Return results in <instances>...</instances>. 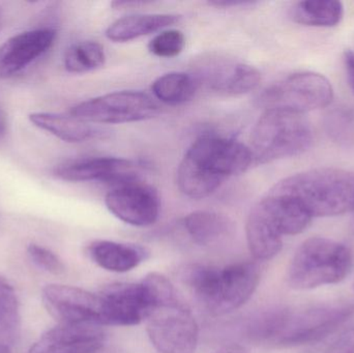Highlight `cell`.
<instances>
[{
    "instance_id": "1",
    "label": "cell",
    "mask_w": 354,
    "mask_h": 353,
    "mask_svg": "<svg viewBox=\"0 0 354 353\" xmlns=\"http://www.w3.org/2000/svg\"><path fill=\"white\" fill-rule=\"evenodd\" d=\"M353 314L354 304L349 302L272 307L254 313L239 329L245 339L258 345L297 347L328 337Z\"/></svg>"
},
{
    "instance_id": "2",
    "label": "cell",
    "mask_w": 354,
    "mask_h": 353,
    "mask_svg": "<svg viewBox=\"0 0 354 353\" xmlns=\"http://www.w3.org/2000/svg\"><path fill=\"white\" fill-rule=\"evenodd\" d=\"M253 162L251 149L239 141L204 135L193 142L181 160L177 184L189 198H206L225 180L245 172Z\"/></svg>"
},
{
    "instance_id": "3",
    "label": "cell",
    "mask_w": 354,
    "mask_h": 353,
    "mask_svg": "<svg viewBox=\"0 0 354 353\" xmlns=\"http://www.w3.org/2000/svg\"><path fill=\"white\" fill-rule=\"evenodd\" d=\"M149 300L145 323L151 344L160 353H195L199 331L191 309L165 276L149 274L143 279Z\"/></svg>"
},
{
    "instance_id": "4",
    "label": "cell",
    "mask_w": 354,
    "mask_h": 353,
    "mask_svg": "<svg viewBox=\"0 0 354 353\" xmlns=\"http://www.w3.org/2000/svg\"><path fill=\"white\" fill-rule=\"evenodd\" d=\"M181 279L196 300L214 316L228 314L243 307L253 296L260 281V269L254 263L226 267L187 265Z\"/></svg>"
},
{
    "instance_id": "5",
    "label": "cell",
    "mask_w": 354,
    "mask_h": 353,
    "mask_svg": "<svg viewBox=\"0 0 354 353\" xmlns=\"http://www.w3.org/2000/svg\"><path fill=\"white\" fill-rule=\"evenodd\" d=\"M272 189L295 199L312 218L354 211V173L345 170H308L280 180Z\"/></svg>"
},
{
    "instance_id": "6",
    "label": "cell",
    "mask_w": 354,
    "mask_h": 353,
    "mask_svg": "<svg viewBox=\"0 0 354 353\" xmlns=\"http://www.w3.org/2000/svg\"><path fill=\"white\" fill-rule=\"evenodd\" d=\"M313 140L311 126L304 114L264 110L251 134L253 161L266 164L305 153Z\"/></svg>"
},
{
    "instance_id": "7",
    "label": "cell",
    "mask_w": 354,
    "mask_h": 353,
    "mask_svg": "<svg viewBox=\"0 0 354 353\" xmlns=\"http://www.w3.org/2000/svg\"><path fill=\"white\" fill-rule=\"evenodd\" d=\"M353 267V253L344 245L324 238H312L299 246L291 260L287 281L297 290L314 289L339 283Z\"/></svg>"
},
{
    "instance_id": "8",
    "label": "cell",
    "mask_w": 354,
    "mask_h": 353,
    "mask_svg": "<svg viewBox=\"0 0 354 353\" xmlns=\"http://www.w3.org/2000/svg\"><path fill=\"white\" fill-rule=\"evenodd\" d=\"M334 90L330 81L317 73L290 75L263 90L259 103L264 110H283L305 114L332 103Z\"/></svg>"
},
{
    "instance_id": "9",
    "label": "cell",
    "mask_w": 354,
    "mask_h": 353,
    "mask_svg": "<svg viewBox=\"0 0 354 353\" xmlns=\"http://www.w3.org/2000/svg\"><path fill=\"white\" fill-rule=\"evenodd\" d=\"M155 99L141 91L122 90L87 99L71 109V114L89 124H128L151 120L159 114Z\"/></svg>"
},
{
    "instance_id": "10",
    "label": "cell",
    "mask_w": 354,
    "mask_h": 353,
    "mask_svg": "<svg viewBox=\"0 0 354 353\" xmlns=\"http://www.w3.org/2000/svg\"><path fill=\"white\" fill-rule=\"evenodd\" d=\"M110 213L135 227H147L159 219L161 201L153 187L140 180L114 187L105 197Z\"/></svg>"
},
{
    "instance_id": "11",
    "label": "cell",
    "mask_w": 354,
    "mask_h": 353,
    "mask_svg": "<svg viewBox=\"0 0 354 353\" xmlns=\"http://www.w3.org/2000/svg\"><path fill=\"white\" fill-rule=\"evenodd\" d=\"M43 302L59 325H97L102 323L99 294L74 286L51 284L43 290Z\"/></svg>"
},
{
    "instance_id": "12",
    "label": "cell",
    "mask_w": 354,
    "mask_h": 353,
    "mask_svg": "<svg viewBox=\"0 0 354 353\" xmlns=\"http://www.w3.org/2000/svg\"><path fill=\"white\" fill-rule=\"evenodd\" d=\"M195 77L199 82L227 95H245L257 88L261 74L257 68L231 58L209 56L197 64Z\"/></svg>"
},
{
    "instance_id": "13",
    "label": "cell",
    "mask_w": 354,
    "mask_h": 353,
    "mask_svg": "<svg viewBox=\"0 0 354 353\" xmlns=\"http://www.w3.org/2000/svg\"><path fill=\"white\" fill-rule=\"evenodd\" d=\"M56 178L66 182H101L113 187L140 180L139 166L122 158H86L68 162L54 170Z\"/></svg>"
},
{
    "instance_id": "14",
    "label": "cell",
    "mask_w": 354,
    "mask_h": 353,
    "mask_svg": "<svg viewBox=\"0 0 354 353\" xmlns=\"http://www.w3.org/2000/svg\"><path fill=\"white\" fill-rule=\"evenodd\" d=\"M99 296L104 327H132L145 321L149 300L142 283L111 284Z\"/></svg>"
},
{
    "instance_id": "15",
    "label": "cell",
    "mask_w": 354,
    "mask_h": 353,
    "mask_svg": "<svg viewBox=\"0 0 354 353\" xmlns=\"http://www.w3.org/2000/svg\"><path fill=\"white\" fill-rule=\"evenodd\" d=\"M56 30L39 28L24 31L6 39L0 46V80L24 70L53 45Z\"/></svg>"
},
{
    "instance_id": "16",
    "label": "cell",
    "mask_w": 354,
    "mask_h": 353,
    "mask_svg": "<svg viewBox=\"0 0 354 353\" xmlns=\"http://www.w3.org/2000/svg\"><path fill=\"white\" fill-rule=\"evenodd\" d=\"M101 325H59L44 334L28 353H99L105 333Z\"/></svg>"
},
{
    "instance_id": "17",
    "label": "cell",
    "mask_w": 354,
    "mask_h": 353,
    "mask_svg": "<svg viewBox=\"0 0 354 353\" xmlns=\"http://www.w3.org/2000/svg\"><path fill=\"white\" fill-rule=\"evenodd\" d=\"M87 253L93 263L113 273L132 271L149 256L143 247L113 240H95L89 245Z\"/></svg>"
},
{
    "instance_id": "18",
    "label": "cell",
    "mask_w": 354,
    "mask_h": 353,
    "mask_svg": "<svg viewBox=\"0 0 354 353\" xmlns=\"http://www.w3.org/2000/svg\"><path fill=\"white\" fill-rule=\"evenodd\" d=\"M245 236L250 252L257 260H270L282 250L284 236H281L257 203L248 216Z\"/></svg>"
},
{
    "instance_id": "19",
    "label": "cell",
    "mask_w": 354,
    "mask_h": 353,
    "mask_svg": "<svg viewBox=\"0 0 354 353\" xmlns=\"http://www.w3.org/2000/svg\"><path fill=\"white\" fill-rule=\"evenodd\" d=\"M31 124L37 128L50 133L66 142L79 143L91 140L101 135L102 131L91 126L89 122L79 120L72 114L37 112L29 115Z\"/></svg>"
},
{
    "instance_id": "20",
    "label": "cell",
    "mask_w": 354,
    "mask_h": 353,
    "mask_svg": "<svg viewBox=\"0 0 354 353\" xmlns=\"http://www.w3.org/2000/svg\"><path fill=\"white\" fill-rule=\"evenodd\" d=\"M179 19L180 17L172 14L130 15L114 21L106 30V37L110 41L124 43L171 26Z\"/></svg>"
},
{
    "instance_id": "21",
    "label": "cell",
    "mask_w": 354,
    "mask_h": 353,
    "mask_svg": "<svg viewBox=\"0 0 354 353\" xmlns=\"http://www.w3.org/2000/svg\"><path fill=\"white\" fill-rule=\"evenodd\" d=\"M183 228L198 246L210 247L223 242L232 232V222L222 213L197 211L183 219Z\"/></svg>"
},
{
    "instance_id": "22",
    "label": "cell",
    "mask_w": 354,
    "mask_h": 353,
    "mask_svg": "<svg viewBox=\"0 0 354 353\" xmlns=\"http://www.w3.org/2000/svg\"><path fill=\"white\" fill-rule=\"evenodd\" d=\"M295 22L307 26L333 27L338 25L344 16L342 2L301 1L295 3L290 10Z\"/></svg>"
},
{
    "instance_id": "23",
    "label": "cell",
    "mask_w": 354,
    "mask_h": 353,
    "mask_svg": "<svg viewBox=\"0 0 354 353\" xmlns=\"http://www.w3.org/2000/svg\"><path fill=\"white\" fill-rule=\"evenodd\" d=\"M198 82L195 77L183 72H171L153 81L151 90L162 103L176 106L189 101L195 95Z\"/></svg>"
},
{
    "instance_id": "24",
    "label": "cell",
    "mask_w": 354,
    "mask_h": 353,
    "mask_svg": "<svg viewBox=\"0 0 354 353\" xmlns=\"http://www.w3.org/2000/svg\"><path fill=\"white\" fill-rule=\"evenodd\" d=\"M21 329L20 306L14 287L0 277V346L10 347Z\"/></svg>"
},
{
    "instance_id": "25",
    "label": "cell",
    "mask_w": 354,
    "mask_h": 353,
    "mask_svg": "<svg viewBox=\"0 0 354 353\" xmlns=\"http://www.w3.org/2000/svg\"><path fill=\"white\" fill-rule=\"evenodd\" d=\"M105 51L97 41H85L75 44L66 50L64 66L74 74L93 72L105 64Z\"/></svg>"
},
{
    "instance_id": "26",
    "label": "cell",
    "mask_w": 354,
    "mask_h": 353,
    "mask_svg": "<svg viewBox=\"0 0 354 353\" xmlns=\"http://www.w3.org/2000/svg\"><path fill=\"white\" fill-rule=\"evenodd\" d=\"M326 130L330 138L341 144L354 143V112L338 109L330 112L326 118Z\"/></svg>"
},
{
    "instance_id": "27",
    "label": "cell",
    "mask_w": 354,
    "mask_h": 353,
    "mask_svg": "<svg viewBox=\"0 0 354 353\" xmlns=\"http://www.w3.org/2000/svg\"><path fill=\"white\" fill-rule=\"evenodd\" d=\"M185 35L177 29L163 30L149 44V50L158 57L171 58L178 55L185 47Z\"/></svg>"
},
{
    "instance_id": "28",
    "label": "cell",
    "mask_w": 354,
    "mask_h": 353,
    "mask_svg": "<svg viewBox=\"0 0 354 353\" xmlns=\"http://www.w3.org/2000/svg\"><path fill=\"white\" fill-rule=\"evenodd\" d=\"M27 253H28L29 258L35 265L45 269L48 273L62 275L66 271V267H64L62 259L57 255L54 254L52 251L48 250L44 247L30 244L27 248Z\"/></svg>"
},
{
    "instance_id": "29",
    "label": "cell",
    "mask_w": 354,
    "mask_h": 353,
    "mask_svg": "<svg viewBox=\"0 0 354 353\" xmlns=\"http://www.w3.org/2000/svg\"><path fill=\"white\" fill-rule=\"evenodd\" d=\"M326 353H354V325L345 331Z\"/></svg>"
},
{
    "instance_id": "30",
    "label": "cell",
    "mask_w": 354,
    "mask_h": 353,
    "mask_svg": "<svg viewBox=\"0 0 354 353\" xmlns=\"http://www.w3.org/2000/svg\"><path fill=\"white\" fill-rule=\"evenodd\" d=\"M345 68H346L347 77L354 93V51L346 50L344 53Z\"/></svg>"
},
{
    "instance_id": "31",
    "label": "cell",
    "mask_w": 354,
    "mask_h": 353,
    "mask_svg": "<svg viewBox=\"0 0 354 353\" xmlns=\"http://www.w3.org/2000/svg\"><path fill=\"white\" fill-rule=\"evenodd\" d=\"M254 2L251 1H236V0H233V1H212L209 2L210 6H218V8H231V6H251Z\"/></svg>"
},
{
    "instance_id": "32",
    "label": "cell",
    "mask_w": 354,
    "mask_h": 353,
    "mask_svg": "<svg viewBox=\"0 0 354 353\" xmlns=\"http://www.w3.org/2000/svg\"><path fill=\"white\" fill-rule=\"evenodd\" d=\"M214 353H248L245 348L241 347L237 344H229V345L223 346L220 350H216Z\"/></svg>"
},
{
    "instance_id": "33",
    "label": "cell",
    "mask_w": 354,
    "mask_h": 353,
    "mask_svg": "<svg viewBox=\"0 0 354 353\" xmlns=\"http://www.w3.org/2000/svg\"><path fill=\"white\" fill-rule=\"evenodd\" d=\"M6 130H8V120L3 110L0 108V141L6 136Z\"/></svg>"
},
{
    "instance_id": "34",
    "label": "cell",
    "mask_w": 354,
    "mask_h": 353,
    "mask_svg": "<svg viewBox=\"0 0 354 353\" xmlns=\"http://www.w3.org/2000/svg\"><path fill=\"white\" fill-rule=\"evenodd\" d=\"M2 26H3V12H2L1 8H0V31H1Z\"/></svg>"
},
{
    "instance_id": "35",
    "label": "cell",
    "mask_w": 354,
    "mask_h": 353,
    "mask_svg": "<svg viewBox=\"0 0 354 353\" xmlns=\"http://www.w3.org/2000/svg\"><path fill=\"white\" fill-rule=\"evenodd\" d=\"M0 353H10V347H6V346H0Z\"/></svg>"
}]
</instances>
